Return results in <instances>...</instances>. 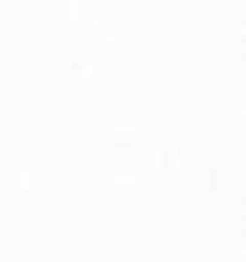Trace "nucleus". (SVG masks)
Instances as JSON below:
<instances>
[]
</instances>
